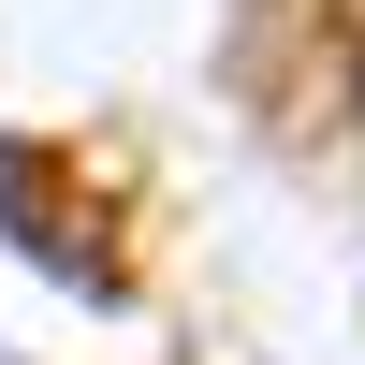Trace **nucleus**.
I'll return each instance as SVG.
<instances>
[{
    "instance_id": "nucleus-1",
    "label": "nucleus",
    "mask_w": 365,
    "mask_h": 365,
    "mask_svg": "<svg viewBox=\"0 0 365 365\" xmlns=\"http://www.w3.org/2000/svg\"><path fill=\"white\" fill-rule=\"evenodd\" d=\"M234 103L292 161L365 146V15L351 0H234Z\"/></svg>"
}]
</instances>
